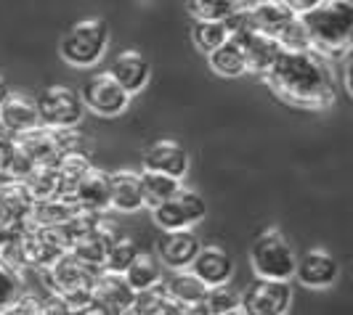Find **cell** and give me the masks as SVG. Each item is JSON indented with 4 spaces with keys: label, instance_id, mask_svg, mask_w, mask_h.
<instances>
[{
    "label": "cell",
    "instance_id": "obj_1",
    "mask_svg": "<svg viewBox=\"0 0 353 315\" xmlns=\"http://www.w3.org/2000/svg\"><path fill=\"white\" fill-rule=\"evenodd\" d=\"M265 83L282 101L301 109H324L335 98L332 69L316 51H282Z\"/></svg>",
    "mask_w": 353,
    "mask_h": 315
},
{
    "label": "cell",
    "instance_id": "obj_2",
    "mask_svg": "<svg viewBox=\"0 0 353 315\" xmlns=\"http://www.w3.org/2000/svg\"><path fill=\"white\" fill-rule=\"evenodd\" d=\"M301 19L308 45L319 56L337 58L353 51V0H324Z\"/></svg>",
    "mask_w": 353,
    "mask_h": 315
},
{
    "label": "cell",
    "instance_id": "obj_3",
    "mask_svg": "<svg viewBox=\"0 0 353 315\" xmlns=\"http://www.w3.org/2000/svg\"><path fill=\"white\" fill-rule=\"evenodd\" d=\"M250 265H252L258 279L290 283L298 273V254H295L292 244L284 239L279 228H265L263 233L252 241Z\"/></svg>",
    "mask_w": 353,
    "mask_h": 315
},
{
    "label": "cell",
    "instance_id": "obj_4",
    "mask_svg": "<svg viewBox=\"0 0 353 315\" xmlns=\"http://www.w3.org/2000/svg\"><path fill=\"white\" fill-rule=\"evenodd\" d=\"M101 273H104L101 268H90L83 260H77L72 252H67L53 268L43 270V279H46L48 292L64 297L77 310L93 299V286Z\"/></svg>",
    "mask_w": 353,
    "mask_h": 315
},
{
    "label": "cell",
    "instance_id": "obj_5",
    "mask_svg": "<svg viewBox=\"0 0 353 315\" xmlns=\"http://www.w3.org/2000/svg\"><path fill=\"white\" fill-rule=\"evenodd\" d=\"M109 43V30L101 19H83L61 37V58L72 67H93Z\"/></svg>",
    "mask_w": 353,
    "mask_h": 315
},
{
    "label": "cell",
    "instance_id": "obj_6",
    "mask_svg": "<svg viewBox=\"0 0 353 315\" xmlns=\"http://www.w3.org/2000/svg\"><path fill=\"white\" fill-rule=\"evenodd\" d=\"M40 122L51 130H74L85 117V104L77 90L67 85H51L40 93L37 98Z\"/></svg>",
    "mask_w": 353,
    "mask_h": 315
},
{
    "label": "cell",
    "instance_id": "obj_7",
    "mask_svg": "<svg viewBox=\"0 0 353 315\" xmlns=\"http://www.w3.org/2000/svg\"><path fill=\"white\" fill-rule=\"evenodd\" d=\"M208 215V204L205 199L192 188H181V191L168 199L162 207L154 210V223H157L165 233L170 230H192V226L202 223Z\"/></svg>",
    "mask_w": 353,
    "mask_h": 315
},
{
    "label": "cell",
    "instance_id": "obj_8",
    "mask_svg": "<svg viewBox=\"0 0 353 315\" xmlns=\"http://www.w3.org/2000/svg\"><path fill=\"white\" fill-rule=\"evenodd\" d=\"M80 98H83L85 109L99 117H117L130 106V93H125L109 72L88 77L80 90Z\"/></svg>",
    "mask_w": 353,
    "mask_h": 315
},
{
    "label": "cell",
    "instance_id": "obj_9",
    "mask_svg": "<svg viewBox=\"0 0 353 315\" xmlns=\"http://www.w3.org/2000/svg\"><path fill=\"white\" fill-rule=\"evenodd\" d=\"M290 305H292V286L284 281L258 279L242 294L245 315H287Z\"/></svg>",
    "mask_w": 353,
    "mask_h": 315
},
{
    "label": "cell",
    "instance_id": "obj_10",
    "mask_svg": "<svg viewBox=\"0 0 353 315\" xmlns=\"http://www.w3.org/2000/svg\"><path fill=\"white\" fill-rule=\"evenodd\" d=\"M245 19H248V27L252 32H263V35L279 40L292 27L298 14H292L282 0H252V3H245Z\"/></svg>",
    "mask_w": 353,
    "mask_h": 315
},
{
    "label": "cell",
    "instance_id": "obj_11",
    "mask_svg": "<svg viewBox=\"0 0 353 315\" xmlns=\"http://www.w3.org/2000/svg\"><path fill=\"white\" fill-rule=\"evenodd\" d=\"M199 252H202V244H199L194 230H170V233H162V239L157 241L159 263L173 273L189 270Z\"/></svg>",
    "mask_w": 353,
    "mask_h": 315
},
{
    "label": "cell",
    "instance_id": "obj_12",
    "mask_svg": "<svg viewBox=\"0 0 353 315\" xmlns=\"http://www.w3.org/2000/svg\"><path fill=\"white\" fill-rule=\"evenodd\" d=\"M104 315H125L133 310L136 292L128 286L125 276L114 273H101L96 286H93V299H90Z\"/></svg>",
    "mask_w": 353,
    "mask_h": 315
},
{
    "label": "cell",
    "instance_id": "obj_13",
    "mask_svg": "<svg viewBox=\"0 0 353 315\" xmlns=\"http://www.w3.org/2000/svg\"><path fill=\"white\" fill-rule=\"evenodd\" d=\"M32 210H35V199L24 183L8 180L0 186V226L30 230Z\"/></svg>",
    "mask_w": 353,
    "mask_h": 315
},
{
    "label": "cell",
    "instance_id": "obj_14",
    "mask_svg": "<svg viewBox=\"0 0 353 315\" xmlns=\"http://www.w3.org/2000/svg\"><path fill=\"white\" fill-rule=\"evenodd\" d=\"M143 170L183 180L189 173V154L176 140H157L143 154Z\"/></svg>",
    "mask_w": 353,
    "mask_h": 315
},
{
    "label": "cell",
    "instance_id": "obj_15",
    "mask_svg": "<svg viewBox=\"0 0 353 315\" xmlns=\"http://www.w3.org/2000/svg\"><path fill=\"white\" fill-rule=\"evenodd\" d=\"M340 276L337 260L324 249H308L303 257H298V273L295 279L305 289H327Z\"/></svg>",
    "mask_w": 353,
    "mask_h": 315
},
{
    "label": "cell",
    "instance_id": "obj_16",
    "mask_svg": "<svg viewBox=\"0 0 353 315\" xmlns=\"http://www.w3.org/2000/svg\"><path fill=\"white\" fill-rule=\"evenodd\" d=\"M196 279L205 286H229L231 276H234V263L231 254L221 246H202V252L196 254V260L189 268Z\"/></svg>",
    "mask_w": 353,
    "mask_h": 315
},
{
    "label": "cell",
    "instance_id": "obj_17",
    "mask_svg": "<svg viewBox=\"0 0 353 315\" xmlns=\"http://www.w3.org/2000/svg\"><path fill=\"white\" fill-rule=\"evenodd\" d=\"M0 124H3V130H8L14 138H21V135L32 133L37 127H43L37 101L27 98V96H14V93H11V98L0 106Z\"/></svg>",
    "mask_w": 353,
    "mask_h": 315
},
{
    "label": "cell",
    "instance_id": "obj_18",
    "mask_svg": "<svg viewBox=\"0 0 353 315\" xmlns=\"http://www.w3.org/2000/svg\"><path fill=\"white\" fill-rule=\"evenodd\" d=\"M72 199L77 202L80 210L96 212V215L112 210V173L93 167L88 175L83 177V183L77 186Z\"/></svg>",
    "mask_w": 353,
    "mask_h": 315
},
{
    "label": "cell",
    "instance_id": "obj_19",
    "mask_svg": "<svg viewBox=\"0 0 353 315\" xmlns=\"http://www.w3.org/2000/svg\"><path fill=\"white\" fill-rule=\"evenodd\" d=\"M231 37H239L242 45H245L248 72L261 74V77H265L271 72V67L276 64V58L284 51L282 45H279V40L263 35V32H242V35H231Z\"/></svg>",
    "mask_w": 353,
    "mask_h": 315
},
{
    "label": "cell",
    "instance_id": "obj_20",
    "mask_svg": "<svg viewBox=\"0 0 353 315\" xmlns=\"http://www.w3.org/2000/svg\"><path fill=\"white\" fill-rule=\"evenodd\" d=\"M149 61H146V56L139 51H123L114 61H112V67H109V74L117 80V85L125 90V93H141L146 88V83H149Z\"/></svg>",
    "mask_w": 353,
    "mask_h": 315
},
{
    "label": "cell",
    "instance_id": "obj_21",
    "mask_svg": "<svg viewBox=\"0 0 353 315\" xmlns=\"http://www.w3.org/2000/svg\"><path fill=\"white\" fill-rule=\"evenodd\" d=\"M114 241H117V233L101 223L99 228H93L90 233L80 236V239L72 244V254H74L77 260H83L85 265H90V268H101V270H104L106 254H109V249L114 246Z\"/></svg>",
    "mask_w": 353,
    "mask_h": 315
},
{
    "label": "cell",
    "instance_id": "obj_22",
    "mask_svg": "<svg viewBox=\"0 0 353 315\" xmlns=\"http://www.w3.org/2000/svg\"><path fill=\"white\" fill-rule=\"evenodd\" d=\"M112 210L125 212V215L143 210L141 173H133V170L112 173Z\"/></svg>",
    "mask_w": 353,
    "mask_h": 315
},
{
    "label": "cell",
    "instance_id": "obj_23",
    "mask_svg": "<svg viewBox=\"0 0 353 315\" xmlns=\"http://www.w3.org/2000/svg\"><path fill=\"white\" fill-rule=\"evenodd\" d=\"M162 286H165V294L173 299V302L186 305L192 310H196L205 302L208 292H210V286H205L192 270H176V273H170L168 279L162 281Z\"/></svg>",
    "mask_w": 353,
    "mask_h": 315
},
{
    "label": "cell",
    "instance_id": "obj_24",
    "mask_svg": "<svg viewBox=\"0 0 353 315\" xmlns=\"http://www.w3.org/2000/svg\"><path fill=\"white\" fill-rule=\"evenodd\" d=\"M125 281H128V286H130L136 294H141V292H149V289L162 286V281H165V268L159 263V257L141 252V254L136 257V263L128 268Z\"/></svg>",
    "mask_w": 353,
    "mask_h": 315
},
{
    "label": "cell",
    "instance_id": "obj_25",
    "mask_svg": "<svg viewBox=\"0 0 353 315\" xmlns=\"http://www.w3.org/2000/svg\"><path fill=\"white\" fill-rule=\"evenodd\" d=\"M80 212L74 199H48V202H35V210L30 217V228H56L67 226L72 217Z\"/></svg>",
    "mask_w": 353,
    "mask_h": 315
},
{
    "label": "cell",
    "instance_id": "obj_26",
    "mask_svg": "<svg viewBox=\"0 0 353 315\" xmlns=\"http://www.w3.org/2000/svg\"><path fill=\"white\" fill-rule=\"evenodd\" d=\"M212 72H218L221 77H239L248 72V58H245V45L239 37H229L218 51L208 56Z\"/></svg>",
    "mask_w": 353,
    "mask_h": 315
},
{
    "label": "cell",
    "instance_id": "obj_27",
    "mask_svg": "<svg viewBox=\"0 0 353 315\" xmlns=\"http://www.w3.org/2000/svg\"><path fill=\"white\" fill-rule=\"evenodd\" d=\"M181 180L168 175H159V173H149L143 170L141 173V191H143V207L154 212L157 207H162L168 199H173L178 191H181Z\"/></svg>",
    "mask_w": 353,
    "mask_h": 315
},
{
    "label": "cell",
    "instance_id": "obj_28",
    "mask_svg": "<svg viewBox=\"0 0 353 315\" xmlns=\"http://www.w3.org/2000/svg\"><path fill=\"white\" fill-rule=\"evenodd\" d=\"M93 170V164L88 162V157L83 151H70L67 157L59 162V180H61V196L72 199L77 186L83 183V177Z\"/></svg>",
    "mask_w": 353,
    "mask_h": 315
},
{
    "label": "cell",
    "instance_id": "obj_29",
    "mask_svg": "<svg viewBox=\"0 0 353 315\" xmlns=\"http://www.w3.org/2000/svg\"><path fill=\"white\" fill-rule=\"evenodd\" d=\"M242 313V294L231 286H215L208 292L205 302L196 307V315H236Z\"/></svg>",
    "mask_w": 353,
    "mask_h": 315
},
{
    "label": "cell",
    "instance_id": "obj_30",
    "mask_svg": "<svg viewBox=\"0 0 353 315\" xmlns=\"http://www.w3.org/2000/svg\"><path fill=\"white\" fill-rule=\"evenodd\" d=\"M242 8V0H189V14L196 21H229Z\"/></svg>",
    "mask_w": 353,
    "mask_h": 315
},
{
    "label": "cell",
    "instance_id": "obj_31",
    "mask_svg": "<svg viewBox=\"0 0 353 315\" xmlns=\"http://www.w3.org/2000/svg\"><path fill=\"white\" fill-rule=\"evenodd\" d=\"M229 37L231 32L226 21H194V27H192V43L208 56L218 51Z\"/></svg>",
    "mask_w": 353,
    "mask_h": 315
},
{
    "label": "cell",
    "instance_id": "obj_32",
    "mask_svg": "<svg viewBox=\"0 0 353 315\" xmlns=\"http://www.w3.org/2000/svg\"><path fill=\"white\" fill-rule=\"evenodd\" d=\"M139 254H141V249H139V244H136L133 239H128V236H117L114 246H112V249H109V254H106L104 273L125 276V273H128V268L136 263V257H139Z\"/></svg>",
    "mask_w": 353,
    "mask_h": 315
},
{
    "label": "cell",
    "instance_id": "obj_33",
    "mask_svg": "<svg viewBox=\"0 0 353 315\" xmlns=\"http://www.w3.org/2000/svg\"><path fill=\"white\" fill-rule=\"evenodd\" d=\"M21 279H19V270L14 265H8L6 260H0V313L14 305L21 297Z\"/></svg>",
    "mask_w": 353,
    "mask_h": 315
},
{
    "label": "cell",
    "instance_id": "obj_34",
    "mask_svg": "<svg viewBox=\"0 0 353 315\" xmlns=\"http://www.w3.org/2000/svg\"><path fill=\"white\" fill-rule=\"evenodd\" d=\"M165 286H157V289H149V292H141L136 294V302H133V313L136 315H159L162 305H165Z\"/></svg>",
    "mask_w": 353,
    "mask_h": 315
},
{
    "label": "cell",
    "instance_id": "obj_35",
    "mask_svg": "<svg viewBox=\"0 0 353 315\" xmlns=\"http://www.w3.org/2000/svg\"><path fill=\"white\" fill-rule=\"evenodd\" d=\"M17 151H19V138H14L0 124V177H11L14 162H17Z\"/></svg>",
    "mask_w": 353,
    "mask_h": 315
},
{
    "label": "cell",
    "instance_id": "obj_36",
    "mask_svg": "<svg viewBox=\"0 0 353 315\" xmlns=\"http://www.w3.org/2000/svg\"><path fill=\"white\" fill-rule=\"evenodd\" d=\"M40 297V313L43 315H74V307L64 297L46 292V294H37Z\"/></svg>",
    "mask_w": 353,
    "mask_h": 315
},
{
    "label": "cell",
    "instance_id": "obj_37",
    "mask_svg": "<svg viewBox=\"0 0 353 315\" xmlns=\"http://www.w3.org/2000/svg\"><path fill=\"white\" fill-rule=\"evenodd\" d=\"M0 315H43L40 313V297L37 294H21L14 305H8Z\"/></svg>",
    "mask_w": 353,
    "mask_h": 315
},
{
    "label": "cell",
    "instance_id": "obj_38",
    "mask_svg": "<svg viewBox=\"0 0 353 315\" xmlns=\"http://www.w3.org/2000/svg\"><path fill=\"white\" fill-rule=\"evenodd\" d=\"M284 6L292 11V14H298V17H303V14H308V11H314V8H319L324 0H282Z\"/></svg>",
    "mask_w": 353,
    "mask_h": 315
},
{
    "label": "cell",
    "instance_id": "obj_39",
    "mask_svg": "<svg viewBox=\"0 0 353 315\" xmlns=\"http://www.w3.org/2000/svg\"><path fill=\"white\" fill-rule=\"evenodd\" d=\"M8 98H11V90H8V83H6V77L0 74V106L6 104Z\"/></svg>",
    "mask_w": 353,
    "mask_h": 315
},
{
    "label": "cell",
    "instance_id": "obj_40",
    "mask_svg": "<svg viewBox=\"0 0 353 315\" xmlns=\"http://www.w3.org/2000/svg\"><path fill=\"white\" fill-rule=\"evenodd\" d=\"M345 85H348V90H351V96H353V58H351V64H348V69H345Z\"/></svg>",
    "mask_w": 353,
    "mask_h": 315
},
{
    "label": "cell",
    "instance_id": "obj_41",
    "mask_svg": "<svg viewBox=\"0 0 353 315\" xmlns=\"http://www.w3.org/2000/svg\"><path fill=\"white\" fill-rule=\"evenodd\" d=\"M125 315H136V313H133V310H130V313H125Z\"/></svg>",
    "mask_w": 353,
    "mask_h": 315
}]
</instances>
